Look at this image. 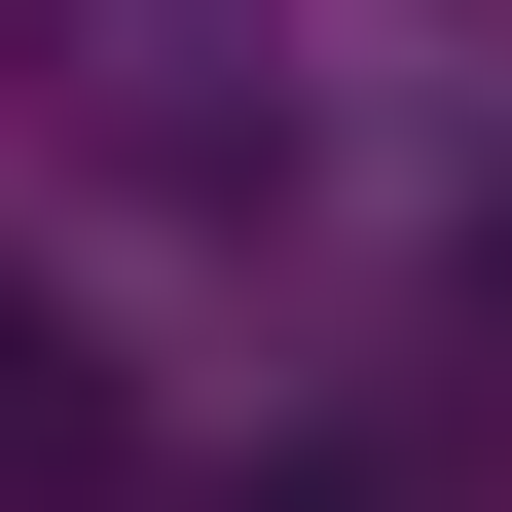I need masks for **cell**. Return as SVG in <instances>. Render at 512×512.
Listing matches in <instances>:
<instances>
[{"label": "cell", "instance_id": "obj_2", "mask_svg": "<svg viewBox=\"0 0 512 512\" xmlns=\"http://www.w3.org/2000/svg\"><path fill=\"white\" fill-rule=\"evenodd\" d=\"M256 512H439V476H403V439H293V476H256Z\"/></svg>", "mask_w": 512, "mask_h": 512}, {"label": "cell", "instance_id": "obj_1", "mask_svg": "<svg viewBox=\"0 0 512 512\" xmlns=\"http://www.w3.org/2000/svg\"><path fill=\"white\" fill-rule=\"evenodd\" d=\"M110 476H147V439H110V366L37 330V293H0V512H110Z\"/></svg>", "mask_w": 512, "mask_h": 512}]
</instances>
